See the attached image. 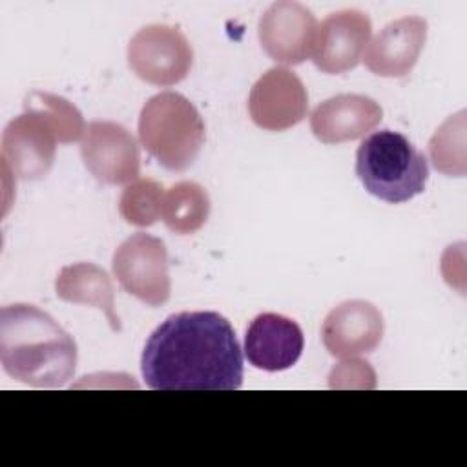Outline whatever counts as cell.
<instances>
[{"label":"cell","mask_w":467,"mask_h":467,"mask_svg":"<svg viewBox=\"0 0 467 467\" xmlns=\"http://www.w3.org/2000/svg\"><path fill=\"white\" fill-rule=\"evenodd\" d=\"M140 370L155 390H235L243 385V352L219 312H179L150 334Z\"/></svg>","instance_id":"1"},{"label":"cell","mask_w":467,"mask_h":467,"mask_svg":"<svg viewBox=\"0 0 467 467\" xmlns=\"http://www.w3.org/2000/svg\"><path fill=\"white\" fill-rule=\"evenodd\" d=\"M0 361L5 374L20 383L58 389L73 378L77 343L38 306L7 305L0 310Z\"/></svg>","instance_id":"2"},{"label":"cell","mask_w":467,"mask_h":467,"mask_svg":"<svg viewBox=\"0 0 467 467\" xmlns=\"http://www.w3.org/2000/svg\"><path fill=\"white\" fill-rule=\"evenodd\" d=\"M356 175L370 195L400 204L425 190L429 166L425 155L405 135L379 130L361 140L356 151Z\"/></svg>","instance_id":"3"},{"label":"cell","mask_w":467,"mask_h":467,"mask_svg":"<svg viewBox=\"0 0 467 467\" xmlns=\"http://www.w3.org/2000/svg\"><path fill=\"white\" fill-rule=\"evenodd\" d=\"M139 139L161 166L184 171L195 162L204 144V122L184 95L161 91L140 109Z\"/></svg>","instance_id":"4"},{"label":"cell","mask_w":467,"mask_h":467,"mask_svg":"<svg viewBox=\"0 0 467 467\" xmlns=\"http://www.w3.org/2000/svg\"><path fill=\"white\" fill-rule=\"evenodd\" d=\"M111 266L120 286L142 303L161 306L170 299L168 254L159 237L144 232L133 234L119 244Z\"/></svg>","instance_id":"5"},{"label":"cell","mask_w":467,"mask_h":467,"mask_svg":"<svg viewBox=\"0 0 467 467\" xmlns=\"http://www.w3.org/2000/svg\"><path fill=\"white\" fill-rule=\"evenodd\" d=\"M193 62L188 38L171 26L150 24L140 27L128 44V64L144 82L173 86L186 78Z\"/></svg>","instance_id":"6"},{"label":"cell","mask_w":467,"mask_h":467,"mask_svg":"<svg viewBox=\"0 0 467 467\" xmlns=\"http://www.w3.org/2000/svg\"><path fill=\"white\" fill-rule=\"evenodd\" d=\"M80 157L88 171L104 184H130L140 171L135 137L113 120H93L86 126Z\"/></svg>","instance_id":"7"},{"label":"cell","mask_w":467,"mask_h":467,"mask_svg":"<svg viewBox=\"0 0 467 467\" xmlns=\"http://www.w3.org/2000/svg\"><path fill=\"white\" fill-rule=\"evenodd\" d=\"M308 93L301 78L285 66L270 67L252 86L248 113L255 126L285 131L306 117Z\"/></svg>","instance_id":"8"},{"label":"cell","mask_w":467,"mask_h":467,"mask_svg":"<svg viewBox=\"0 0 467 467\" xmlns=\"http://www.w3.org/2000/svg\"><path fill=\"white\" fill-rule=\"evenodd\" d=\"M259 42L265 53L281 64H301L312 57L317 20L299 2H274L259 18Z\"/></svg>","instance_id":"9"},{"label":"cell","mask_w":467,"mask_h":467,"mask_svg":"<svg viewBox=\"0 0 467 467\" xmlns=\"http://www.w3.org/2000/svg\"><path fill=\"white\" fill-rule=\"evenodd\" d=\"M372 24L367 13L343 9L328 15L317 24L312 51L314 66L327 75H339L354 69L368 44Z\"/></svg>","instance_id":"10"},{"label":"cell","mask_w":467,"mask_h":467,"mask_svg":"<svg viewBox=\"0 0 467 467\" xmlns=\"http://www.w3.org/2000/svg\"><path fill=\"white\" fill-rule=\"evenodd\" d=\"M57 142V135L44 119L24 111L4 128V168L24 181L44 179L53 166Z\"/></svg>","instance_id":"11"},{"label":"cell","mask_w":467,"mask_h":467,"mask_svg":"<svg viewBox=\"0 0 467 467\" xmlns=\"http://www.w3.org/2000/svg\"><path fill=\"white\" fill-rule=\"evenodd\" d=\"M383 328V316L372 303L348 299L328 312L321 327V339L328 354L356 358L378 348Z\"/></svg>","instance_id":"12"},{"label":"cell","mask_w":467,"mask_h":467,"mask_svg":"<svg viewBox=\"0 0 467 467\" xmlns=\"http://www.w3.org/2000/svg\"><path fill=\"white\" fill-rule=\"evenodd\" d=\"M305 336L301 327L281 314L255 316L244 336V356L255 368L279 372L294 367L301 358Z\"/></svg>","instance_id":"13"},{"label":"cell","mask_w":467,"mask_h":467,"mask_svg":"<svg viewBox=\"0 0 467 467\" xmlns=\"http://www.w3.org/2000/svg\"><path fill=\"white\" fill-rule=\"evenodd\" d=\"M427 40L421 16H401L387 24L365 47V66L379 77H405L416 66Z\"/></svg>","instance_id":"14"},{"label":"cell","mask_w":467,"mask_h":467,"mask_svg":"<svg viewBox=\"0 0 467 467\" xmlns=\"http://www.w3.org/2000/svg\"><path fill=\"white\" fill-rule=\"evenodd\" d=\"M383 119L381 106L356 93H341L317 104L310 115V130L325 144L356 140L372 131Z\"/></svg>","instance_id":"15"},{"label":"cell","mask_w":467,"mask_h":467,"mask_svg":"<svg viewBox=\"0 0 467 467\" xmlns=\"http://www.w3.org/2000/svg\"><path fill=\"white\" fill-rule=\"evenodd\" d=\"M55 292L66 303L89 305L104 312L111 330L120 332V319L115 312V294L108 272L93 263H73L57 274Z\"/></svg>","instance_id":"16"},{"label":"cell","mask_w":467,"mask_h":467,"mask_svg":"<svg viewBox=\"0 0 467 467\" xmlns=\"http://www.w3.org/2000/svg\"><path fill=\"white\" fill-rule=\"evenodd\" d=\"M208 215L210 197L199 182L181 181L164 192L161 217L168 230L179 235L195 234L208 221Z\"/></svg>","instance_id":"17"},{"label":"cell","mask_w":467,"mask_h":467,"mask_svg":"<svg viewBox=\"0 0 467 467\" xmlns=\"http://www.w3.org/2000/svg\"><path fill=\"white\" fill-rule=\"evenodd\" d=\"M24 111L35 113L47 122V126L57 135L58 142H75L84 131L86 124L82 113L64 97L46 93V91H31L24 100Z\"/></svg>","instance_id":"18"},{"label":"cell","mask_w":467,"mask_h":467,"mask_svg":"<svg viewBox=\"0 0 467 467\" xmlns=\"http://www.w3.org/2000/svg\"><path fill=\"white\" fill-rule=\"evenodd\" d=\"M429 153L434 168L445 175H465V111L449 117L432 135Z\"/></svg>","instance_id":"19"},{"label":"cell","mask_w":467,"mask_h":467,"mask_svg":"<svg viewBox=\"0 0 467 467\" xmlns=\"http://www.w3.org/2000/svg\"><path fill=\"white\" fill-rule=\"evenodd\" d=\"M164 188L153 179H137L120 193L119 212L133 226H151L161 219Z\"/></svg>","instance_id":"20"},{"label":"cell","mask_w":467,"mask_h":467,"mask_svg":"<svg viewBox=\"0 0 467 467\" xmlns=\"http://www.w3.org/2000/svg\"><path fill=\"white\" fill-rule=\"evenodd\" d=\"M352 381V387H359V389H372L376 387V374L370 367V363L361 361V359H350V361H343L339 365H336L330 370L328 376V387L330 389H343L348 385V379Z\"/></svg>","instance_id":"21"}]
</instances>
